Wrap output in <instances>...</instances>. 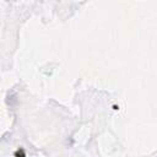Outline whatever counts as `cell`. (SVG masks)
<instances>
[{
	"label": "cell",
	"instance_id": "1",
	"mask_svg": "<svg viewBox=\"0 0 157 157\" xmlns=\"http://www.w3.org/2000/svg\"><path fill=\"white\" fill-rule=\"evenodd\" d=\"M15 156H25V152H23V150H18V151L15 152Z\"/></svg>",
	"mask_w": 157,
	"mask_h": 157
}]
</instances>
